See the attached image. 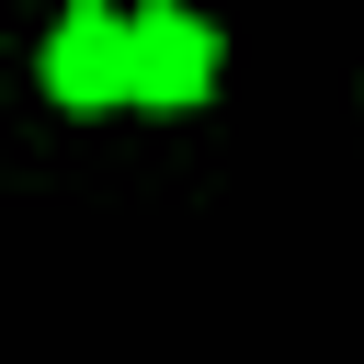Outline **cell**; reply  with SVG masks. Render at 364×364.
I'll use <instances>...</instances> for the list:
<instances>
[{
    "instance_id": "obj_3",
    "label": "cell",
    "mask_w": 364,
    "mask_h": 364,
    "mask_svg": "<svg viewBox=\"0 0 364 364\" xmlns=\"http://www.w3.org/2000/svg\"><path fill=\"white\" fill-rule=\"evenodd\" d=\"M91 11H114V0H91Z\"/></svg>"
},
{
    "instance_id": "obj_1",
    "label": "cell",
    "mask_w": 364,
    "mask_h": 364,
    "mask_svg": "<svg viewBox=\"0 0 364 364\" xmlns=\"http://www.w3.org/2000/svg\"><path fill=\"white\" fill-rule=\"evenodd\" d=\"M216 23H193V11H136L125 23V102H159V114H193L205 91H216Z\"/></svg>"
},
{
    "instance_id": "obj_2",
    "label": "cell",
    "mask_w": 364,
    "mask_h": 364,
    "mask_svg": "<svg viewBox=\"0 0 364 364\" xmlns=\"http://www.w3.org/2000/svg\"><path fill=\"white\" fill-rule=\"evenodd\" d=\"M46 91H57L68 114H102V102H125V23L80 0V11L46 34Z\"/></svg>"
}]
</instances>
